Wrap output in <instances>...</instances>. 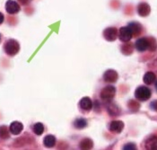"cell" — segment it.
<instances>
[{
	"label": "cell",
	"instance_id": "2e32d148",
	"mask_svg": "<svg viewBox=\"0 0 157 150\" xmlns=\"http://www.w3.org/2000/svg\"><path fill=\"white\" fill-rule=\"evenodd\" d=\"M43 144L47 148H52L56 144V138L52 135H48L43 139Z\"/></svg>",
	"mask_w": 157,
	"mask_h": 150
},
{
	"label": "cell",
	"instance_id": "3957f363",
	"mask_svg": "<svg viewBox=\"0 0 157 150\" xmlns=\"http://www.w3.org/2000/svg\"><path fill=\"white\" fill-rule=\"evenodd\" d=\"M135 96L138 101H147L151 97V90L146 87H140L136 90Z\"/></svg>",
	"mask_w": 157,
	"mask_h": 150
},
{
	"label": "cell",
	"instance_id": "6da1fadb",
	"mask_svg": "<svg viewBox=\"0 0 157 150\" xmlns=\"http://www.w3.org/2000/svg\"><path fill=\"white\" fill-rule=\"evenodd\" d=\"M4 50L5 52L9 55V56H14L18 53V51L20 50V45L17 42V40H8L5 45H4Z\"/></svg>",
	"mask_w": 157,
	"mask_h": 150
},
{
	"label": "cell",
	"instance_id": "4fadbf2b",
	"mask_svg": "<svg viewBox=\"0 0 157 150\" xmlns=\"http://www.w3.org/2000/svg\"><path fill=\"white\" fill-rule=\"evenodd\" d=\"M80 107L85 111H90L93 108V102L89 97H84L80 101Z\"/></svg>",
	"mask_w": 157,
	"mask_h": 150
},
{
	"label": "cell",
	"instance_id": "7402d4cb",
	"mask_svg": "<svg viewBox=\"0 0 157 150\" xmlns=\"http://www.w3.org/2000/svg\"><path fill=\"white\" fill-rule=\"evenodd\" d=\"M149 50H156V42L154 39H149Z\"/></svg>",
	"mask_w": 157,
	"mask_h": 150
},
{
	"label": "cell",
	"instance_id": "8fae6325",
	"mask_svg": "<svg viewBox=\"0 0 157 150\" xmlns=\"http://www.w3.org/2000/svg\"><path fill=\"white\" fill-rule=\"evenodd\" d=\"M151 11V8L148 4L146 3H140L137 6V13L140 16H147Z\"/></svg>",
	"mask_w": 157,
	"mask_h": 150
},
{
	"label": "cell",
	"instance_id": "52a82bcc",
	"mask_svg": "<svg viewBox=\"0 0 157 150\" xmlns=\"http://www.w3.org/2000/svg\"><path fill=\"white\" fill-rule=\"evenodd\" d=\"M136 49L138 51H145L149 49V39L147 38H140L136 41Z\"/></svg>",
	"mask_w": 157,
	"mask_h": 150
},
{
	"label": "cell",
	"instance_id": "44dd1931",
	"mask_svg": "<svg viewBox=\"0 0 157 150\" xmlns=\"http://www.w3.org/2000/svg\"><path fill=\"white\" fill-rule=\"evenodd\" d=\"M108 111H109V114L112 115V116L119 115V113H120V110H119V108H118V106L116 104H109Z\"/></svg>",
	"mask_w": 157,
	"mask_h": 150
},
{
	"label": "cell",
	"instance_id": "7c38bea8",
	"mask_svg": "<svg viewBox=\"0 0 157 150\" xmlns=\"http://www.w3.org/2000/svg\"><path fill=\"white\" fill-rule=\"evenodd\" d=\"M124 128V123L121 121H113L109 124V130L115 133H121Z\"/></svg>",
	"mask_w": 157,
	"mask_h": 150
},
{
	"label": "cell",
	"instance_id": "5bb4252c",
	"mask_svg": "<svg viewBox=\"0 0 157 150\" xmlns=\"http://www.w3.org/2000/svg\"><path fill=\"white\" fill-rule=\"evenodd\" d=\"M155 79H156V75H155V73H153V72H147V73H145V75H144V78H143L145 84H146V85H152V84H154L155 81Z\"/></svg>",
	"mask_w": 157,
	"mask_h": 150
},
{
	"label": "cell",
	"instance_id": "d6986e66",
	"mask_svg": "<svg viewBox=\"0 0 157 150\" xmlns=\"http://www.w3.org/2000/svg\"><path fill=\"white\" fill-rule=\"evenodd\" d=\"M33 132L38 135V136H40L43 132H44V126L42 123H40V122H38V123H35L34 125H33Z\"/></svg>",
	"mask_w": 157,
	"mask_h": 150
},
{
	"label": "cell",
	"instance_id": "277c9868",
	"mask_svg": "<svg viewBox=\"0 0 157 150\" xmlns=\"http://www.w3.org/2000/svg\"><path fill=\"white\" fill-rule=\"evenodd\" d=\"M133 37L132 32L129 29L128 26H125V27H121L119 31V38L121 41L124 42H128L131 40V38Z\"/></svg>",
	"mask_w": 157,
	"mask_h": 150
},
{
	"label": "cell",
	"instance_id": "9a60e30c",
	"mask_svg": "<svg viewBox=\"0 0 157 150\" xmlns=\"http://www.w3.org/2000/svg\"><path fill=\"white\" fill-rule=\"evenodd\" d=\"M128 27L131 30L133 36H137L138 34H140V33L142 31L141 25H139V24H137V23H131V24L128 25Z\"/></svg>",
	"mask_w": 157,
	"mask_h": 150
},
{
	"label": "cell",
	"instance_id": "9c48e42d",
	"mask_svg": "<svg viewBox=\"0 0 157 150\" xmlns=\"http://www.w3.org/2000/svg\"><path fill=\"white\" fill-rule=\"evenodd\" d=\"M145 148L147 150H157V137L151 136L145 140Z\"/></svg>",
	"mask_w": 157,
	"mask_h": 150
},
{
	"label": "cell",
	"instance_id": "ffe728a7",
	"mask_svg": "<svg viewBox=\"0 0 157 150\" xmlns=\"http://www.w3.org/2000/svg\"><path fill=\"white\" fill-rule=\"evenodd\" d=\"M0 138L4 139L9 138V131L6 126H0Z\"/></svg>",
	"mask_w": 157,
	"mask_h": 150
},
{
	"label": "cell",
	"instance_id": "4316f807",
	"mask_svg": "<svg viewBox=\"0 0 157 150\" xmlns=\"http://www.w3.org/2000/svg\"><path fill=\"white\" fill-rule=\"evenodd\" d=\"M155 88H156V90H157V81L155 82Z\"/></svg>",
	"mask_w": 157,
	"mask_h": 150
},
{
	"label": "cell",
	"instance_id": "cb8c5ba5",
	"mask_svg": "<svg viewBox=\"0 0 157 150\" xmlns=\"http://www.w3.org/2000/svg\"><path fill=\"white\" fill-rule=\"evenodd\" d=\"M151 108L154 110V111H155L157 112V100L156 101H154L152 103H151Z\"/></svg>",
	"mask_w": 157,
	"mask_h": 150
},
{
	"label": "cell",
	"instance_id": "5b68a950",
	"mask_svg": "<svg viewBox=\"0 0 157 150\" xmlns=\"http://www.w3.org/2000/svg\"><path fill=\"white\" fill-rule=\"evenodd\" d=\"M118 30L115 27H109L103 32V36L109 41H114L118 37Z\"/></svg>",
	"mask_w": 157,
	"mask_h": 150
},
{
	"label": "cell",
	"instance_id": "30bf717a",
	"mask_svg": "<svg viewBox=\"0 0 157 150\" xmlns=\"http://www.w3.org/2000/svg\"><path fill=\"white\" fill-rule=\"evenodd\" d=\"M24 129V125L23 123L19 122V121H13L10 124L9 127V130L10 132L13 135H19Z\"/></svg>",
	"mask_w": 157,
	"mask_h": 150
},
{
	"label": "cell",
	"instance_id": "8992f818",
	"mask_svg": "<svg viewBox=\"0 0 157 150\" xmlns=\"http://www.w3.org/2000/svg\"><path fill=\"white\" fill-rule=\"evenodd\" d=\"M6 10L10 14L17 13L20 11V6L18 5L17 2L13 0H8L6 4Z\"/></svg>",
	"mask_w": 157,
	"mask_h": 150
},
{
	"label": "cell",
	"instance_id": "ac0fdd59",
	"mask_svg": "<svg viewBox=\"0 0 157 150\" xmlns=\"http://www.w3.org/2000/svg\"><path fill=\"white\" fill-rule=\"evenodd\" d=\"M75 127L78 129H85V127L87 126V121L84 118H80V119H76L75 123H74Z\"/></svg>",
	"mask_w": 157,
	"mask_h": 150
},
{
	"label": "cell",
	"instance_id": "7a4b0ae2",
	"mask_svg": "<svg viewBox=\"0 0 157 150\" xmlns=\"http://www.w3.org/2000/svg\"><path fill=\"white\" fill-rule=\"evenodd\" d=\"M115 94H116V88L114 87H111V86H108L101 90L100 96L102 101H104L106 102H109L113 100Z\"/></svg>",
	"mask_w": 157,
	"mask_h": 150
},
{
	"label": "cell",
	"instance_id": "d4e9b609",
	"mask_svg": "<svg viewBox=\"0 0 157 150\" xmlns=\"http://www.w3.org/2000/svg\"><path fill=\"white\" fill-rule=\"evenodd\" d=\"M18 1H19V2H20V3H21L22 5H24V6H26V5H27V4H28V3H29V2H30L31 0H18Z\"/></svg>",
	"mask_w": 157,
	"mask_h": 150
},
{
	"label": "cell",
	"instance_id": "e0dca14e",
	"mask_svg": "<svg viewBox=\"0 0 157 150\" xmlns=\"http://www.w3.org/2000/svg\"><path fill=\"white\" fill-rule=\"evenodd\" d=\"M94 147L93 140L90 138H84L80 143V148L81 149H91Z\"/></svg>",
	"mask_w": 157,
	"mask_h": 150
},
{
	"label": "cell",
	"instance_id": "484cf974",
	"mask_svg": "<svg viewBox=\"0 0 157 150\" xmlns=\"http://www.w3.org/2000/svg\"><path fill=\"white\" fill-rule=\"evenodd\" d=\"M4 22V14L2 13H0V25Z\"/></svg>",
	"mask_w": 157,
	"mask_h": 150
},
{
	"label": "cell",
	"instance_id": "ba28073f",
	"mask_svg": "<svg viewBox=\"0 0 157 150\" xmlns=\"http://www.w3.org/2000/svg\"><path fill=\"white\" fill-rule=\"evenodd\" d=\"M118 77H119L118 73L115 70H113V69L107 70L104 73V75H103V79L107 83H114V82H116L118 80Z\"/></svg>",
	"mask_w": 157,
	"mask_h": 150
},
{
	"label": "cell",
	"instance_id": "603a6c76",
	"mask_svg": "<svg viewBox=\"0 0 157 150\" xmlns=\"http://www.w3.org/2000/svg\"><path fill=\"white\" fill-rule=\"evenodd\" d=\"M123 149L125 150H135L136 149V147L135 144H132V143H129V144H127L124 146V148Z\"/></svg>",
	"mask_w": 157,
	"mask_h": 150
}]
</instances>
